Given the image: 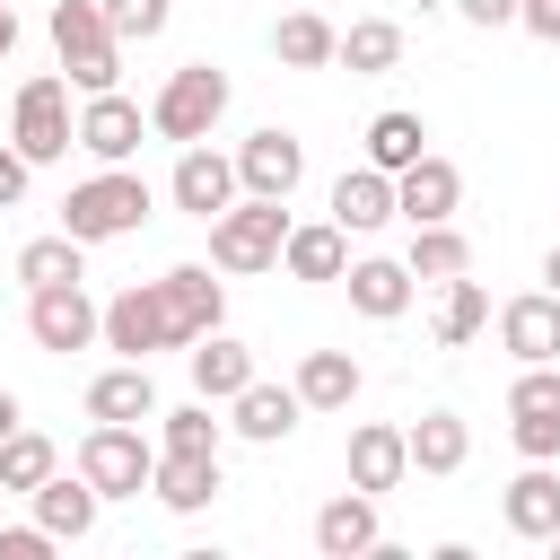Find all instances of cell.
Returning a JSON list of instances; mask_svg holds the SVG:
<instances>
[{
  "mask_svg": "<svg viewBox=\"0 0 560 560\" xmlns=\"http://www.w3.org/2000/svg\"><path fill=\"white\" fill-rule=\"evenodd\" d=\"M402 472H411V429H394V420H359L350 429V481L359 490H402Z\"/></svg>",
  "mask_w": 560,
  "mask_h": 560,
  "instance_id": "obj_16",
  "label": "cell"
},
{
  "mask_svg": "<svg viewBox=\"0 0 560 560\" xmlns=\"http://www.w3.org/2000/svg\"><path fill=\"white\" fill-rule=\"evenodd\" d=\"M52 472H61V455H52L44 429H9V438H0V490H26V499H35Z\"/></svg>",
  "mask_w": 560,
  "mask_h": 560,
  "instance_id": "obj_32",
  "label": "cell"
},
{
  "mask_svg": "<svg viewBox=\"0 0 560 560\" xmlns=\"http://www.w3.org/2000/svg\"><path fill=\"white\" fill-rule=\"evenodd\" d=\"M79 472H88L105 499H140L149 472H158V446H149L140 420H96V429L79 438Z\"/></svg>",
  "mask_w": 560,
  "mask_h": 560,
  "instance_id": "obj_5",
  "label": "cell"
},
{
  "mask_svg": "<svg viewBox=\"0 0 560 560\" xmlns=\"http://www.w3.org/2000/svg\"><path fill=\"white\" fill-rule=\"evenodd\" d=\"M508 429H516V455L525 464H551L560 455V420H508Z\"/></svg>",
  "mask_w": 560,
  "mask_h": 560,
  "instance_id": "obj_38",
  "label": "cell"
},
{
  "mask_svg": "<svg viewBox=\"0 0 560 560\" xmlns=\"http://www.w3.org/2000/svg\"><path fill=\"white\" fill-rule=\"evenodd\" d=\"M236 184L262 192V201H289V192L306 184V140L280 131V122H262L254 140H236Z\"/></svg>",
  "mask_w": 560,
  "mask_h": 560,
  "instance_id": "obj_9",
  "label": "cell"
},
{
  "mask_svg": "<svg viewBox=\"0 0 560 560\" xmlns=\"http://www.w3.org/2000/svg\"><path fill=\"white\" fill-rule=\"evenodd\" d=\"M280 245H289V201L236 192L210 219V271H280Z\"/></svg>",
  "mask_w": 560,
  "mask_h": 560,
  "instance_id": "obj_3",
  "label": "cell"
},
{
  "mask_svg": "<svg viewBox=\"0 0 560 560\" xmlns=\"http://www.w3.org/2000/svg\"><path fill=\"white\" fill-rule=\"evenodd\" d=\"M402 61V26L394 18H359L350 35H341V70L350 79H376V70H394Z\"/></svg>",
  "mask_w": 560,
  "mask_h": 560,
  "instance_id": "obj_34",
  "label": "cell"
},
{
  "mask_svg": "<svg viewBox=\"0 0 560 560\" xmlns=\"http://www.w3.org/2000/svg\"><path fill=\"white\" fill-rule=\"evenodd\" d=\"M9 52H18V9L0 0V61H9Z\"/></svg>",
  "mask_w": 560,
  "mask_h": 560,
  "instance_id": "obj_44",
  "label": "cell"
},
{
  "mask_svg": "<svg viewBox=\"0 0 560 560\" xmlns=\"http://www.w3.org/2000/svg\"><path fill=\"white\" fill-rule=\"evenodd\" d=\"M508 420H560V359L516 368V385H508Z\"/></svg>",
  "mask_w": 560,
  "mask_h": 560,
  "instance_id": "obj_35",
  "label": "cell"
},
{
  "mask_svg": "<svg viewBox=\"0 0 560 560\" xmlns=\"http://www.w3.org/2000/svg\"><path fill=\"white\" fill-rule=\"evenodd\" d=\"M9 429H26V411H18V394L0 385V438H9Z\"/></svg>",
  "mask_w": 560,
  "mask_h": 560,
  "instance_id": "obj_43",
  "label": "cell"
},
{
  "mask_svg": "<svg viewBox=\"0 0 560 560\" xmlns=\"http://www.w3.org/2000/svg\"><path fill=\"white\" fill-rule=\"evenodd\" d=\"M18 280H26V289H61V280H88V245H79L70 228H52V236H26V245H18Z\"/></svg>",
  "mask_w": 560,
  "mask_h": 560,
  "instance_id": "obj_29",
  "label": "cell"
},
{
  "mask_svg": "<svg viewBox=\"0 0 560 560\" xmlns=\"http://www.w3.org/2000/svg\"><path fill=\"white\" fill-rule=\"evenodd\" d=\"M359 385H368V376H359L350 350H306V359H298V402H306V411H350Z\"/></svg>",
  "mask_w": 560,
  "mask_h": 560,
  "instance_id": "obj_27",
  "label": "cell"
},
{
  "mask_svg": "<svg viewBox=\"0 0 560 560\" xmlns=\"http://www.w3.org/2000/svg\"><path fill=\"white\" fill-rule=\"evenodd\" d=\"M105 350L114 359H149V350H175L166 332V306H158V280H131L105 298Z\"/></svg>",
  "mask_w": 560,
  "mask_h": 560,
  "instance_id": "obj_10",
  "label": "cell"
},
{
  "mask_svg": "<svg viewBox=\"0 0 560 560\" xmlns=\"http://www.w3.org/2000/svg\"><path fill=\"white\" fill-rule=\"evenodd\" d=\"M499 341H508V359H516V368L560 359V298H551V289L508 298V306H499Z\"/></svg>",
  "mask_w": 560,
  "mask_h": 560,
  "instance_id": "obj_14",
  "label": "cell"
},
{
  "mask_svg": "<svg viewBox=\"0 0 560 560\" xmlns=\"http://www.w3.org/2000/svg\"><path fill=\"white\" fill-rule=\"evenodd\" d=\"M158 306H166V332H175V350H192L201 332H219V315H228V289L210 280V262H175V271H158Z\"/></svg>",
  "mask_w": 560,
  "mask_h": 560,
  "instance_id": "obj_8",
  "label": "cell"
},
{
  "mask_svg": "<svg viewBox=\"0 0 560 560\" xmlns=\"http://www.w3.org/2000/svg\"><path fill=\"white\" fill-rule=\"evenodd\" d=\"M499 516H508V534H525V542H551V534H560V472H551V464H525V472L508 481Z\"/></svg>",
  "mask_w": 560,
  "mask_h": 560,
  "instance_id": "obj_20",
  "label": "cell"
},
{
  "mask_svg": "<svg viewBox=\"0 0 560 560\" xmlns=\"http://www.w3.org/2000/svg\"><path fill=\"white\" fill-rule=\"evenodd\" d=\"M88 420H158V385H149V359H114V368L88 385Z\"/></svg>",
  "mask_w": 560,
  "mask_h": 560,
  "instance_id": "obj_25",
  "label": "cell"
},
{
  "mask_svg": "<svg viewBox=\"0 0 560 560\" xmlns=\"http://www.w3.org/2000/svg\"><path fill=\"white\" fill-rule=\"evenodd\" d=\"M472 332H490V289L455 271V280H438V341H446V350H464Z\"/></svg>",
  "mask_w": 560,
  "mask_h": 560,
  "instance_id": "obj_31",
  "label": "cell"
},
{
  "mask_svg": "<svg viewBox=\"0 0 560 560\" xmlns=\"http://www.w3.org/2000/svg\"><path fill=\"white\" fill-rule=\"evenodd\" d=\"M149 184L131 175V166H96L88 184H70V201H61V228L79 236V245H114V236H131L140 219H149Z\"/></svg>",
  "mask_w": 560,
  "mask_h": 560,
  "instance_id": "obj_2",
  "label": "cell"
},
{
  "mask_svg": "<svg viewBox=\"0 0 560 560\" xmlns=\"http://www.w3.org/2000/svg\"><path fill=\"white\" fill-rule=\"evenodd\" d=\"M332 219H341L350 236H368V228L402 219V210H394V175H385V166H368V158H359V166H341V184H332Z\"/></svg>",
  "mask_w": 560,
  "mask_h": 560,
  "instance_id": "obj_21",
  "label": "cell"
},
{
  "mask_svg": "<svg viewBox=\"0 0 560 560\" xmlns=\"http://www.w3.org/2000/svg\"><path fill=\"white\" fill-rule=\"evenodd\" d=\"M464 455H472L464 411H420L411 420V472H464Z\"/></svg>",
  "mask_w": 560,
  "mask_h": 560,
  "instance_id": "obj_30",
  "label": "cell"
},
{
  "mask_svg": "<svg viewBox=\"0 0 560 560\" xmlns=\"http://www.w3.org/2000/svg\"><path fill=\"white\" fill-rule=\"evenodd\" d=\"M394 210H402L411 228H438V219H455V210H464V175L429 149L420 166H402V175H394Z\"/></svg>",
  "mask_w": 560,
  "mask_h": 560,
  "instance_id": "obj_15",
  "label": "cell"
},
{
  "mask_svg": "<svg viewBox=\"0 0 560 560\" xmlns=\"http://www.w3.org/2000/svg\"><path fill=\"white\" fill-rule=\"evenodd\" d=\"M158 420H166V438H158V446H184V455H219V429H228V420H210V394H201V402H184V411H158Z\"/></svg>",
  "mask_w": 560,
  "mask_h": 560,
  "instance_id": "obj_36",
  "label": "cell"
},
{
  "mask_svg": "<svg viewBox=\"0 0 560 560\" xmlns=\"http://www.w3.org/2000/svg\"><path fill=\"white\" fill-rule=\"evenodd\" d=\"M542 289H551V298H560V245H551V254H542Z\"/></svg>",
  "mask_w": 560,
  "mask_h": 560,
  "instance_id": "obj_45",
  "label": "cell"
},
{
  "mask_svg": "<svg viewBox=\"0 0 560 560\" xmlns=\"http://www.w3.org/2000/svg\"><path fill=\"white\" fill-rule=\"evenodd\" d=\"M105 9V26L122 35V44H149V35H166V18H175V0H96Z\"/></svg>",
  "mask_w": 560,
  "mask_h": 560,
  "instance_id": "obj_37",
  "label": "cell"
},
{
  "mask_svg": "<svg viewBox=\"0 0 560 560\" xmlns=\"http://www.w3.org/2000/svg\"><path fill=\"white\" fill-rule=\"evenodd\" d=\"M472 26H516V0H455Z\"/></svg>",
  "mask_w": 560,
  "mask_h": 560,
  "instance_id": "obj_42",
  "label": "cell"
},
{
  "mask_svg": "<svg viewBox=\"0 0 560 560\" xmlns=\"http://www.w3.org/2000/svg\"><path fill=\"white\" fill-rule=\"evenodd\" d=\"M9 140L35 158V166H52V158H70L79 149V114H70V79H26L18 88V114H9Z\"/></svg>",
  "mask_w": 560,
  "mask_h": 560,
  "instance_id": "obj_6",
  "label": "cell"
},
{
  "mask_svg": "<svg viewBox=\"0 0 560 560\" xmlns=\"http://www.w3.org/2000/svg\"><path fill=\"white\" fill-rule=\"evenodd\" d=\"M385 542V525H376V490H341V499H324L315 508V551L324 560H359V551H376Z\"/></svg>",
  "mask_w": 560,
  "mask_h": 560,
  "instance_id": "obj_13",
  "label": "cell"
},
{
  "mask_svg": "<svg viewBox=\"0 0 560 560\" xmlns=\"http://www.w3.org/2000/svg\"><path fill=\"white\" fill-rule=\"evenodd\" d=\"M166 192H175V210H192V219H219L245 184H236V158H219L210 140H192L184 158H175V175H166Z\"/></svg>",
  "mask_w": 560,
  "mask_h": 560,
  "instance_id": "obj_12",
  "label": "cell"
},
{
  "mask_svg": "<svg viewBox=\"0 0 560 560\" xmlns=\"http://www.w3.org/2000/svg\"><path fill=\"white\" fill-rule=\"evenodd\" d=\"M149 490H158V508H175V516H201V508L219 499V455L158 446V472H149Z\"/></svg>",
  "mask_w": 560,
  "mask_h": 560,
  "instance_id": "obj_18",
  "label": "cell"
},
{
  "mask_svg": "<svg viewBox=\"0 0 560 560\" xmlns=\"http://www.w3.org/2000/svg\"><path fill=\"white\" fill-rule=\"evenodd\" d=\"M271 52H280L289 70H332V61H341V26H332L315 0H298V9H280V26H271Z\"/></svg>",
  "mask_w": 560,
  "mask_h": 560,
  "instance_id": "obj_17",
  "label": "cell"
},
{
  "mask_svg": "<svg viewBox=\"0 0 560 560\" xmlns=\"http://www.w3.org/2000/svg\"><path fill=\"white\" fill-rule=\"evenodd\" d=\"M26 184H35V158L9 140V149H0V210H18V201H26Z\"/></svg>",
  "mask_w": 560,
  "mask_h": 560,
  "instance_id": "obj_39",
  "label": "cell"
},
{
  "mask_svg": "<svg viewBox=\"0 0 560 560\" xmlns=\"http://www.w3.org/2000/svg\"><path fill=\"white\" fill-rule=\"evenodd\" d=\"M341 280H350V306H359L368 324H394V315L411 306V262H385V254H368V262H350Z\"/></svg>",
  "mask_w": 560,
  "mask_h": 560,
  "instance_id": "obj_26",
  "label": "cell"
},
{
  "mask_svg": "<svg viewBox=\"0 0 560 560\" xmlns=\"http://www.w3.org/2000/svg\"><path fill=\"white\" fill-rule=\"evenodd\" d=\"M219 114H228V70H219V61H184V70L149 96V131H158V140H175V149L210 140V131H219Z\"/></svg>",
  "mask_w": 560,
  "mask_h": 560,
  "instance_id": "obj_4",
  "label": "cell"
},
{
  "mask_svg": "<svg viewBox=\"0 0 560 560\" xmlns=\"http://www.w3.org/2000/svg\"><path fill=\"white\" fill-rule=\"evenodd\" d=\"M140 131H149V114H140L122 88H105V96H88V105H79V149H88L96 166H131Z\"/></svg>",
  "mask_w": 560,
  "mask_h": 560,
  "instance_id": "obj_11",
  "label": "cell"
},
{
  "mask_svg": "<svg viewBox=\"0 0 560 560\" xmlns=\"http://www.w3.org/2000/svg\"><path fill=\"white\" fill-rule=\"evenodd\" d=\"M96 508H105V490H96L88 472H52V481L35 490V525H44L52 542H79V534H96Z\"/></svg>",
  "mask_w": 560,
  "mask_h": 560,
  "instance_id": "obj_19",
  "label": "cell"
},
{
  "mask_svg": "<svg viewBox=\"0 0 560 560\" xmlns=\"http://www.w3.org/2000/svg\"><path fill=\"white\" fill-rule=\"evenodd\" d=\"M516 26L534 44H560V0H516Z\"/></svg>",
  "mask_w": 560,
  "mask_h": 560,
  "instance_id": "obj_40",
  "label": "cell"
},
{
  "mask_svg": "<svg viewBox=\"0 0 560 560\" xmlns=\"http://www.w3.org/2000/svg\"><path fill=\"white\" fill-rule=\"evenodd\" d=\"M44 551H52L44 525H9V534H0V560H44Z\"/></svg>",
  "mask_w": 560,
  "mask_h": 560,
  "instance_id": "obj_41",
  "label": "cell"
},
{
  "mask_svg": "<svg viewBox=\"0 0 560 560\" xmlns=\"http://www.w3.org/2000/svg\"><path fill=\"white\" fill-rule=\"evenodd\" d=\"M298 411H306V402H298V385H262V376H254V385L228 402V429H236V438H254V446H280V438L298 429Z\"/></svg>",
  "mask_w": 560,
  "mask_h": 560,
  "instance_id": "obj_24",
  "label": "cell"
},
{
  "mask_svg": "<svg viewBox=\"0 0 560 560\" xmlns=\"http://www.w3.org/2000/svg\"><path fill=\"white\" fill-rule=\"evenodd\" d=\"M551 560H560V534H551Z\"/></svg>",
  "mask_w": 560,
  "mask_h": 560,
  "instance_id": "obj_46",
  "label": "cell"
},
{
  "mask_svg": "<svg viewBox=\"0 0 560 560\" xmlns=\"http://www.w3.org/2000/svg\"><path fill=\"white\" fill-rule=\"evenodd\" d=\"M52 52H61V79L79 96H105L122 79V35L105 26L96 0H52Z\"/></svg>",
  "mask_w": 560,
  "mask_h": 560,
  "instance_id": "obj_1",
  "label": "cell"
},
{
  "mask_svg": "<svg viewBox=\"0 0 560 560\" xmlns=\"http://www.w3.org/2000/svg\"><path fill=\"white\" fill-rule=\"evenodd\" d=\"M411 280H455V271H472V245H464V228L455 219H438V228H411Z\"/></svg>",
  "mask_w": 560,
  "mask_h": 560,
  "instance_id": "obj_33",
  "label": "cell"
},
{
  "mask_svg": "<svg viewBox=\"0 0 560 560\" xmlns=\"http://www.w3.org/2000/svg\"><path fill=\"white\" fill-rule=\"evenodd\" d=\"M26 341H35V350H88V341H105V306H96L79 280L26 289Z\"/></svg>",
  "mask_w": 560,
  "mask_h": 560,
  "instance_id": "obj_7",
  "label": "cell"
},
{
  "mask_svg": "<svg viewBox=\"0 0 560 560\" xmlns=\"http://www.w3.org/2000/svg\"><path fill=\"white\" fill-rule=\"evenodd\" d=\"M280 271H289V280H341V271H350V228H341V219H306V228H289Z\"/></svg>",
  "mask_w": 560,
  "mask_h": 560,
  "instance_id": "obj_22",
  "label": "cell"
},
{
  "mask_svg": "<svg viewBox=\"0 0 560 560\" xmlns=\"http://www.w3.org/2000/svg\"><path fill=\"white\" fill-rule=\"evenodd\" d=\"M420 158H429V122H420L411 105H385V114L368 122V166L402 175V166H420Z\"/></svg>",
  "mask_w": 560,
  "mask_h": 560,
  "instance_id": "obj_28",
  "label": "cell"
},
{
  "mask_svg": "<svg viewBox=\"0 0 560 560\" xmlns=\"http://www.w3.org/2000/svg\"><path fill=\"white\" fill-rule=\"evenodd\" d=\"M289 9H298V0H289Z\"/></svg>",
  "mask_w": 560,
  "mask_h": 560,
  "instance_id": "obj_47",
  "label": "cell"
},
{
  "mask_svg": "<svg viewBox=\"0 0 560 560\" xmlns=\"http://www.w3.org/2000/svg\"><path fill=\"white\" fill-rule=\"evenodd\" d=\"M184 359H192V394H210V402H236V394L254 385V350H245L236 332H201Z\"/></svg>",
  "mask_w": 560,
  "mask_h": 560,
  "instance_id": "obj_23",
  "label": "cell"
}]
</instances>
